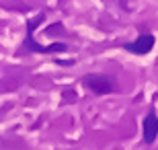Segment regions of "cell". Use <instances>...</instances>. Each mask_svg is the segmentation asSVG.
Returning <instances> with one entry per match:
<instances>
[{
  "instance_id": "4",
  "label": "cell",
  "mask_w": 158,
  "mask_h": 150,
  "mask_svg": "<svg viewBox=\"0 0 158 150\" xmlns=\"http://www.w3.org/2000/svg\"><path fill=\"white\" fill-rule=\"evenodd\" d=\"M142 130H144V142L146 144H152L158 136V115L154 111H150L146 115V119L142 123Z\"/></svg>"
},
{
  "instance_id": "1",
  "label": "cell",
  "mask_w": 158,
  "mask_h": 150,
  "mask_svg": "<svg viewBox=\"0 0 158 150\" xmlns=\"http://www.w3.org/2000/svg\"><path fill=\"white\" fill-rule=\"evenodd\" d=\"M45 19V15H37L35 19L27 21V37H25V49L27 52H37V54H53V52H66L68 47L66 43H52V45H39L35 39H33V33H35L37 25Z\"/></svg>"
},
{
  "instance_id": "2",
  "label": "cell",
  "mask_w": 158,
  "mask_h": 150,
  "mask_svg": "<svg viewBox=\"0 0 158 150\" xmlns=\"http://www.w3.org/2000/svg\"><path fill=\"white\" fill-rule=\"evenodd\" d=\"M82 84H84L88 91L97 92V95H107V92L113 91L111 78L105 76V74H86L82 78Z\"/></svg>"
},
{
  "instance_id": "3",
  "label": "cell",
  "mask_w": 158,
  "mask_h": 150,
  "mask_svg": "<svg viewBox=\"0 0 158 150\" xmlns=\"http://www.w3.org/2000/svg\"><path fill=\"white\" fill-rule=\"evenodd\" d=\"M152 47H154V35L146 33V35H140L135 41H129L127 45H125V49L135 54V56H144V54L152 52Z\"/></svg>"
}]
</instances>
